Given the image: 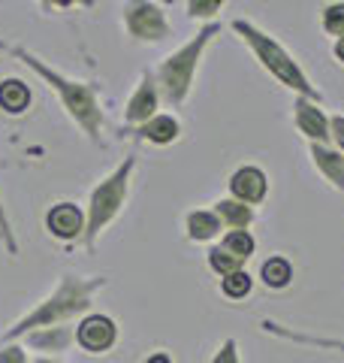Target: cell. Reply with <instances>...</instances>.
Returning <instances> with one entry per match:
<instances>
[{"mask_svg": "<svg viewBox=\"0 0 344 363\" xmlns=\"http://www.w3.org/2000/svg\"><path fill=\"white\" fill-rule=\"evenodd\" d=\"M106 276H73V272H64L57 279V285L52 288V294L45 300H40L30 312H25L18 321L9 327V330L0 333V345L18 342L33 330H45V327H67V321L73 318H85L94 306L97 291L106 288Z\"/></svg>", "mask_w": 344, "mask_h": 363, "instance_id": "6da1fadb", "label": "cell"}, {"mask_svg": "<svg viewBox=\"0 0 344 363\" xmlns=\"http://www.w3.org/2000/svg\"><path fill=\"white\" fill-rule=\"evenodd\" d=\"M0 49L9 52V58L25 64L30 73H37L45 85L55 91V97L61 100L64 112L73 118V124L94 145H103V128H106V116H103V106H100V88L94 82H82V79H70L67 73L55 70V67L45 64L40 55H33L25 45H6L0 43Z\"/></svg>", "mask_w": 344, "mask_h": 363, "instance_id": "7a4b0ae2", "label": "cell"}, {"mask_svg": "<svg viewBox=\"0 0 344 363\" xmlns=\"http://www.w3.org/2000/svg\"><path fill=\"white\" fill-rule=\"evenodd\" d=\"M233 30L239 33V37H242V43L251 49V55H254V58L260 61V67H263V70H266L278 85L296 91V97L314 100V104H320V100H323V94H320V91L314 88V82L308 79V73L299 67V61H296L293 55L272 37V33H266L260 25H254V21H248V18H236V21H233Z\"/></svg>", "mask_w": 344, "mask_h": 363, "instance_id": "3957f363", "label": "cell"}, {"mask_svg": "<svg viewBox=\"0 0 344 363\" xmlns=\"http://www.w3.org/2000/svg\"><path fill=\"white\" fill-rule=\"evenodd\" d=\"M217 33H221V25H217V21H209V25H202L185 45H178L176 52L160 61V67L154 70L160 100H166V104L176 106V109L188 104L193 79H197V70H200V61H202L205 49L214 43Z\"/></svg>", "mask_w": 344, "mask_h": 363, "instance_id": "277c9868", "label": "cell"}, {"mask_svg": "<svg viewBox=\"0 0 344 363\" xmlns=\"http://www.w3.org/2000/svg\"><path fill=\"white\" fill-rule=\"evenodd\" d=\"M133 169H136V155H127L106 179L97 182L94 191H91L88 206H85V236H82V245L88 252H94L97 236L121 215L124 203L130 197Z\"/></svg>", "mask_w": 344, "mask_h": 363, "instance_id": "5b68a950", "label": "cell"}, {"mask_svg": "<svg viewBox=\"0 0 344 363\" xmlns=\"http://www.w3.org/2000/svg\"><path fill=\"white\" fill-rule=\"evenodd\" d=\"M121 18H124V30L136 43H160L172 33L166 9L160 4H151V0H133V4L124 6Z\"/></svg>", "mask_w": 344, "mask_h": 363, "instance_id": "8992f818", "label": "cell"}, {"mask_svg": "<svg viewBox=\"0 0 344 363\" xmlns=\"http://www.w3.org/2000/svg\"><path fill=\"white\" fill-rule=\"evenodd\" d=\"M73 336L76 345L88 351V354H106V351L118 345V324H115V318L103 312H88L85 318H79Z\"/></svg>", "mask_w": 344, "mask_h": 363, "instance_id": "52a82bcc", "label": "cell"}, {"mask_svg": "<svg viewBox=\"0 0 344 363\" xmlns=\"http://www.w3.org/2000/svg\"><path fill=\"white\" fill-rule=\"evenodd\" d=\"M227 188H229V197L233 200L245 203V206H251V209H257L269 197V176H266V169L263 167L245 164V167H239L236 173H229Z\"/></svg>", "mask_w": 344, "mask_h": 363, "instance_id": "ba28073f", "label": "cell"}, {"mask_svg": "<svg viewBox=\"0 0 344 363\" xmlns=\"http://www.w3.org/2000/svg\"><path fill=\"white\" fill-rule=\"evenodd\" d=\"M157 112H160V91L154 82V73L145 70L139 76V85H136V91L127 100V106H124V124L133 130V128H139V124L151 121Z\"/></svg>", "mask_w": 344, "mask_h": 363, "instance_id": "9c48e42d", "label": "cell"}, {"mask_svg": "<svg viewBox=\"0 0 344 363\" xmlns=\"http://www.w3.org/2000/svg\"><path fill=\"white\" fill-rule=\"evenodd\" d=\"M293 124L311 145H332L329 116L323 112V106L314 104V100H308V97L293 100Z\"/></svg>", "mask_w": 344, "mask_h": 363, "instance_id": "30bf717a", "label": "cell"}, {"mask_svg": "<svg viewBox=\"0 0 344 363\" xmlns=\"http://www.w3.org/2000/svg\"><path fill=\"white\" fill-rule=\"evenodd\" d=\"M45 230L61 242H76L85 236V209L73 200H61L45 212Z\"/></svg>", "mask_w": 344, "mask_h": 363, "instance_id": "8fae6325", "label": "cell"}, {"mask_svg": "<svg viewBox=\"0 0 344 363\" xmlns=\"http://www.w3.org/2000/svg\"><path fill=\"white\" fill-rule=\"evenodd\" d=\"M133 140L148 143V145H172L181 136V121L172 116V112H157L151 121L139 124V128L127 130Z\"/></svg>", "mask_w": 344, "mask_h": 363, "instance_id": "7c38bea8", "label": "cell"}, {"mask_svg": "<svg viewBox=\"0 0 344 363\" xmlns=\"http://www.w3.org/2000/svg\"><path fill=\"white\" fill-rule=\"evenodd\" d=\"M263 330L275 339H287V342H296V345H311V348H326V351H344V339H329V336H314V333H302V330H293V327H284L272 318H263Z\"/></svg>", "mask_w": 344, "mask_h": 363, "instance_id": "4fadbf2b", "label": "cell"}, {"mask_svg": "<svg viewBox=\"0 0 344 363\" xmlns=\"http://www.w3.org/2000/svg\"><path fill=\"white\" fill-rule=\"evenodd\" d=\"M308 155H311L317 173L344 194V155L336 152L332 145H308Z\"/></svg>", "mask_w": 344, "mask_h": 363, "instance_id": "5bb4252c", "label": "cell"}, {"mask_svg": "<svg viewBox=\"0 0 344 363\" xmlns=\"http://www.w3.org/2000/svg\"><path fill=\"white\" fill-rule=\"evenodd\" d=\"M185 233L190 242H214L217 236H224V224L214 209H190L185 215Z\"/></svg>", "mask_w": 344, "mask_h": 363, "instance_id": "9a60e30c", "label": "cell"}, {"mask_svg": "<svg viewBox=\"0 0 344 363\" xmlns=\"http://www.w3.org/2000/svg\"><path fill=\"white\" fill-rule=\"evenodd\" d=\"M214 215L221 218L224 233L227 230H248V227L257 221V209H251V206H245V203H239L233 197L217 200L214 203Z\"/></svg>", "mask_w": 344, "mask_h": 363, "instance_id": "2e32d148", "label": "cell"}, {"mask_svg": "<svg viewBox=\"0 0 344 363\" xmlns=\"http://www.w3.org/2000/svg\"><path fill=\"white\" fill-rule=\"evenodd\" d=\"M30 100H33V91L25 79H4V82H0V109H4L6 116L28 112Z\"/></svg>", "mask_w": 344, "mask_h": 363, "instance_id": "e0dca14e", "label": "cell"}, {"mask_svg": "<svg viewBox=\"0 0 344 363\" xmlns=\"http://www.w3.org/2000/svg\"><path fill=\"white\" fill-rule=\"evenodd\" d=\"M293 264L287 260L284 255H272L263 260V267H260V281L266 285L269 291H284V288H290L293 285Z\"/></svg>", "mask_w": 344, "mask_h": 363, "instance_id": "ac0fdd59", "label": "cell"}, {"mask_svg": "<svg viewBox=\"0 0 344 363\" xmlns=\"http://www.w3.org/2000/svg\"><path fill=\"white\" fill-rule=\"evenodd\" d=\"M25 342L37 351H67L76 342V336H73V327H45V330L28 333Z\"/></svg>", "mask_w": 344, "mask_h": 363, "instance_id": "d6986e66", "label": "cell"}, {"mask_svg": "<svg viewBox=\"0 0 344 363\" xmlns=\"http://www.w3.org/2000/svg\"><path fill=\"white\" fill-rule=\"evenodd\" d=\"M217 245L227 248V252L233 257H239L242 264H248V260L254 257V252H257V240H254V233L251 230H227Z\"/></svg>", "mask_w": 344, "mask_h": 363, "instance_id": "ffe728a7", "label": "cell"}, {"mask_svg": "<svg viewBox=\"0 0 344 363\" xmlns=\"http://www.w3.org/2000/svg\"><path fill=\"white\" fill-rule=\"evenodd\" d=\"M251 291H254V276H251L248 269H239V272H233V276L221 279V294L227 300H233V303L248 300Z\"/></svg>", "mask_w": 344, "mask_h": 363, "instance_id": "44dd1931", "label": "cell"}, {"mask_svg": "<svg viewBox=\"0 0 344 363\" xmlns=\"http://www.w3.org/2000/svg\"><path fill=\"white\" fill-rule=\"evenodd\" d=\"M205 264H209V269L214 272V276H221V279L233 276V272H239V269H245L242 260L233 257V255H229L227 248H221V245H212V248H209V255H205Z\"/></svg>", "mask_w": 344, "mask_h": 363, "instance_id": "7402d4cb", "label": "cell"}, {"mask_svg": "<svg viewBox=\"0 0 344 363\" xmlns=\"http://www.w3.org/2000/svg\"><path fill=\"white\" fill-rule=\"evenodd\" d=\"M320 25H323V30L329 33V37H344V0H338V4H326L323 13H320Z\"/></svg>", "mask_w": 344, "mask_h": 363, "instance_id": "603a6c76", "label": "cell"}, {"mask_svg": "<svg viewBox=\"0 0 344 363\" xmlns=\"http://www.w3.org/2000/svg\"><path fill=\"white\" fill-rule=\"evenodd\" d=\"M224 9V0H190L188 4V16L190 18H205V25Z\"/></svg>", "mask_w": 344, "mask_h": 363, "instance_id": "cb8c5ba5", "label": "cell"}, {"mask_svg": "<svg viewBox=\"0 0 344 363\" xmlns=\"http://www.w3.org/2000/svg\"><path fill=\"white\" fill-rule=\"evenodd\" d=\"M0 242H4L9 257L18 255V240H16V233H13V224H9V215H6L4 200H0Z\"/></svg>", "mask_w": 344, "mask_h": 363, "instance_id": "d4e9b609", "label": "cell"}, {"mask_svg": "<svg viewBox=\"0 0 344 363\" xmlns=\"http://www.w3.org/2000/svg\"><path fill=\"white\" fill-rule=\"evenodd\" d=\"M212 363H242V357H239V345H236V339H224L221 348L214 351Z\"/></svg>", "mask_w": 344, "mask_h": 363, "instance_id": "484cf974", "label": "cell"}, {"mask_svg": "<svg viewBox=\"0 0 344 363\" xmlns=\"http://www.w3.org/2000/svg\"><path fill=\"white\" fill-rule=\"evenodd\" d=\"M0 363H30V357L18 342H9V345H0Z\"/></svg>", "mask_w": 344, "mask_h": 363, "instance_id": "4316f807", "label": "cell"}, {"mask_svg": "<svg viewBox=\"0 0 344 363\" xmlns=\"http://www.w3.org/2000/svg\"><path fill=\"white\" fill-rule=\"evenodd\" d=\"M329 133H332V143H336V152L344 155V116L329 118Z\"/></svg>", "mask_w": 344, "mask_h": 363, "instance_id": "83f0119b", "label": "cell"}, {"mask_svg": "<svg viewBox=\"0 0 344 363\" xmlns=\"http://www.w3.org/2000/svg\"><path fill=\"white\" fill-rule=\"evenodd\" d=\"M332 55H336V61L344 67V37H338V40H332Z\"/></svg>", "mask_w": 344, "mask_h": 363, "instance_id": "f1b7e54d", "label": "cell"}, {"mask_svg": "<svg viewBox=\"0 0 344 363\" xmlns=\"http://www.w3.org/2000/svg\"><path fill=\"white\" fill-rule=\"evenodd\" d=\"M145 363H176V360H172L166 351H154V354H148V357H145Z\"/></svg>", "mask_w": 344, "mask_h": 363, "instance_id": "f546056e", "label": "cell"}, {"mask_svg": "<svg viewBox=\"0 0 344 363\" xmlns=\"http://www.w3.org/2000/svg\"><path fill=\"white\" fill-rule=\"evenodd\" d=\"M30 363H57V360H52V357H37V360H30Z\"/></svg>", "mask_w": 344, "mask_h": 363, "instance_id": "4dcf8cb0", "label": "cell"}]
</instances>
